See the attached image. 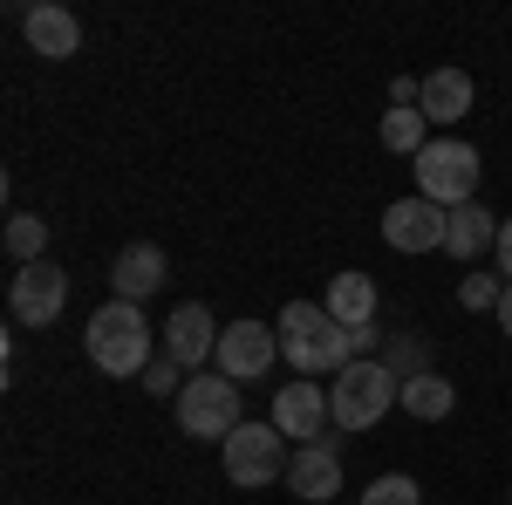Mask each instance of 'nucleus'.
Instances as JSON below:
<instances>
[{"label":"nucleus","instance_id":"obj_1","mask_svg":"<svg viewBox=\"0 0 512 505\" xmlns=\"http://www.w3.org/2000/svg\"><path fill=\"white\" fill-rule=\"evenodd\" d=\"M274 328H280V355H287L301 376H342L349 362H362V355H355V335L321 308V301H287Z\"/></svg>","mask_w":512,"mask_h":505},{"label":"nucleus","instance_id":"obj_2","mask_svg":"<svg viewBox=\"0 0 512 505\" xmlns=\"http://www.w3.org/2000/svg\"><path fill=\"white\" fill-rule=\"evenodd\" d=\"M82 349L89 362L103 369V376H144L158 355H151V321L137 301H110V308L89 314V335H82Z\"/></svg>","mask_w":512,"mask_h":505},{"label":"nucleus","instance_id":"obj_3","mask_svg":"<svg viewBox=\"0 0 512 505\" xmlns=\"http://www.w3.org/2000/svg\"><path fill=\"white\" fill-rule=\"evenodd\" d=\"M410 171H417V198H431L444 212H458V205H472L478 198V151L465 137H431L424 151L410 157Z\"/></svg>","mask_w":512,"mask_h":505},{"label":"nucleus","instance_id":"obj_4","mask_svg":"<svg viewBox=\"0 0 512 505\" xmlns=\"http://www.w3.org/2000/svg\"><path fill=\"white\" fill-rule=\"evenodd\" d=\"M396 376L376 362V355H362V362H349L335 383H328V410H335V430H369V424H383L396 410Z\"/></svg>","mask_w":512,"mask_h":505},{"label":"nucleus","instance_id":"obj_5","mask_svg":"<svg viewBox=\"0 0 512 505\" xmlns=\"http://www.w3.org/2000/svg\"><path fill=\"white\" fill-rule=\"evenodd\" d=\"M178 430L185 437H212V444H226L239 430V383L233 376H219V369H198L185 396H178Z\"/></svg>","mask_w":512,"mask_h":505},{"label":"nucleus","instance_id":"obj_6","mask_svg":"<svg viewBox=\"0 0 512 505\" xmlns=\"http://www.w3.org/2000/svg\"><path fill=\"white\" fill-rule=\"evenodd\" d=\"M219 451H226V478L239 492H267L274 478H287V458H294L274 424H239Z\"/></svg>","mask_w":512,"mask_h":505},{"label":"nucleus","instance_id":"obj_7","mask_svg":"<svg viewBox=\"0 0 512 505\" xmlns=\"http://www.w3.org/2000/svg\"><path fill=\"white\" fill-rule=\"evenodd\" d=\"M267 424H274L287 444H321V437H328V424H335V410H328V389H321L315 376H301V383H280L274 417H267Z\"/></svg>","mask_w":512,"mask_h":505},{"label":"nucleus","instance_id":"obj_8","mask_svg":"<svg viewBox=\"0 0 512 505\" xmlns=\"http://www.w3.org/2000/svg\"><path fill=\"white\" fill-rule=\"evenodd\" d=\"M274 355H280V328H260V321H226L212 369H219V376H233V383H260V376L274 369Z\"/></svg>","mask_w":512,"mask_h":505},{"label":"nucleus","instance_id":"obj_9","mask_svg":"<svg viewBox=\"0 0 512 505\" xmlns=\"http://www.w3.org/2000/svg\"><path fill=\"white\" fill-rule=\"evenodd\" d=\"M69 301V273L55 267V260H35V267H14V287H7V308L21 328H48L55 314Z\"/></svg>","mask_w":512,"mask_h":505},{"label":"nucleus","instance_id":"obj_10","mask_svg":"<svg viewBox=\"0 0 512 505\" xmlns=\"http://www.w3.org/2000/svg\"><path fill=\"white\" fill-rule=\"evenodd\" d=\"M444 226H451V212L431 205V198H396L390 212H383V239H390L396 253H444Z\"/></svg>","mask_w":512,"mask_h":505},{"label":"nucleus","instance_id":"obj_11","mask_svg":"<svg viewBox=\"0 0 512 505\" xmlns=\"http://www.w3.org/2000/svg\"><path fill=\"white\" fill-rule=\"evenodd\" d=\"M219 335H226V328L212 321V308H205V301H185V308H171V321H164V355L185 362L198 376V369L219 355Z\"/></svg>","mask_w":512,"mask_h":505},{"label":"nucleus","instance_id":"obj_12","mask_svg":"<svg viewBox=\"0 0 512 505\" xmlns=\"http://www.w3.org/2000/svg\"><path fill=\"white\" fill-rule=\"evenodd\" d=\"M287 492L294 499H335L342 492V444L335 437H321V444H301L294 458H287Z\"/></svg>","mask_w":512,"mask_h":505},{"label":"nucleus","instance_id":"obj_13","mask_svg":"<svg viewBox=\"0 0 512 505\" xmlns=\"http://www.w3.org/2000/svg\"><path fill=\"white\" fill-rule=\"evenodd\" d=\"M21 35L41 62H69L82 48V21L62 7V0H41V7H21Z\"/></svg>","mask_w":512,"mask_h":505},{"label":"nucleus","instance_id":"obj_14","mask_svg":"<svg viewBox=\"0 0 512 505\" xmlns=\"http://www.w3.org/2000/svg\"><path fill=\"white\" fill-rule=\"evenodd\" d=\"M164 280H171V260H164V246H151V239L123 246L117 260H110V287H117V301H144V294H158Z\"/></svg>","mask_w":512,"mask_h":505},{"label":"nucleus","instance_id":"obj_15","mask_svg":"<svg viewBox=\"0 0 512 505\" xmlns=\"http://www.w3.org/2000/svg\"><path fill=\"white\" fill-rule=\"evenodd\" d=\"M492 246H499V212H485L478 198H472V205H458V212H451V226H444V253H451V260H465V267H478Z\"/></svg>","mask_w":512,"mask_h":505},{"label":"nucleus","instance_id":"obj_16","mask_svg":"<svg viewBox=\"0 0 512 505\" xmlns=\"http://www.w3.org/2000/svg\"><path fill=\"white\" fill-rule=\"evenodd\" d=\"M472 103H478V89L465 69H431L424 76V96H417V110L431 123H458V117H472Z\"/></svg>","mask_w":512,"mask_h":505},{"label":"nucleus","instance_id":"obj_17","mask_svg":"<svg viewBox=\"0 0 512 505\" xmlns=\"http://www.w3.org/2000/svg\"><path fill=\"white\" fill-rule=\"evenodd\" d=\"M321 308L335 314L349 335H362V328L376 321V280H369V273H335L328 294H321Z\"/></svg>","mask_w":512,"mask_h":505},{"label":"nucleus","instance_id":"obj_18","mask_svg":"<svg viewBox=\"0 0 512 505\" xmlns=\"http://www.w3.org/2000/svg\"><path fill=\"white\" fill-rule=\"evenodd\" d=\"M396 403L417 417V424H437V417H451V403H458V389L444 383L437 369H424V376H410V383L396 389Z\"/></svg>","mask_w":512,"mask_h":505},{"label":"nucleus","instance_id":"obj_19","mask_svg":"<svg viewBox=\"0 0 512 505\" xmlns=\"http://www.w3.org/2000/svg\"><path fill=\"white\" fill-rule=\"evenodd\" d=\"M7 253H14V267L48 260V219H41V212H14V219H7Z\"/></svg>","mask_w":512,"mask_h":505},{"label":"nucleus","instance_id":"obj_20","mask_svg":"<svg viewBox=\"0 0 512 505\" xmlns=\"http://www.w3.org/2000/svg\"><path fill=\"white\" fill-rule=\"evenodd\" d=\"M424 110H383V130H376V137H383V151H396V157H417L424 151V144H431V137H424Z\"/></svg>","mask_w":512,"mask_h":505},{"label":"nucleus","instance_id":"obj_21","mask_svg":"<svg viewBox=\"0 0 512 505\" xmlns=\"http://www.w3.org/2000/svg\"><path fill=\"white\" fill-rule=\"evenodd\" d=\"M458 301H465L472 314H499V301H506V280H499V273H465V280H458Z\"/></svg>","mask_w":512,"mask_h":505},{"label":"nucleus","instance_id":"obj_22","mask_svg":"<svg viewBox=\"0 0 512 505\" xmlns=\"http://www.w3.org/2000/svg\"><path fill=\"white\" fill-rule=\"evenodd\" d=\"M362 505H424V485L403 478V471H383V478L362 492Z\"/></svg>","mask_w":512,"mask_h":505},{"label":"nucleus","instance_id":"obj_23","mask_svg":"<svg viewBox=\"0 0 512 505\" xmlns=\"http://www.w3.org/2000/svg\"><path fill=\"white\" fill-rule=\"evenodd\" d=\"M185 383H192V376H185V362H171V355H158V362L144 369V389H151V396H171V403L185 396Z\"/></svg>","mask_w":512,"mask_h":505},{"label":"nucleus","instance_id":"obj_24","mask_svg":"<svg viewBox=\"0 0 512 505\" xmlns=\"http://www.w3.org/2000/svg\"><path fill=\"white\" fill-rule=\"evenodd\" d=\"M383 369H390L396 383H410V376H424V369H431V349H424V342H396V349L383 355Z\"/></svg>","mask_w":512,"mask_h":505},{"label":"nucleus","instance_id":"obj_25","mask_svg":"<svg viewBox=\"0 0 512 505\" xmlns=\"http://www.w3.org/2000/svg\"><path fill=\"white\" fill-rule=\"evenodd\" d=\"M492 260H499V280L512 287V219H499V246H492Z\"/></svg>","mask_w":512,"mask_h":505},{"label":"nucleus","instance_id":"obj_26","mask_svg":"<svg viewBox=\"0 0 512 505\" xmlns=\"http://www.w3.org/2000/svg\"><path fill=\"white\" fill-rule=\"evenodd\" d=\"M499 328L512 335V287H506V301H499Z\"/></svg>","mask_w":512,"mask_h":505}]
</instances>
